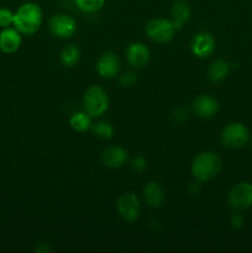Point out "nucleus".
<instances>
[{
  "mask_svg": "<svg viewBox=\"0 0 252 253\" xmlns=\"http://www.w3.org/2000/svg\"><path fill=\"white\" fill-rule=\"evenodd\" d=\"M42 24V10L39 4L27 1L14 12V27L24 35H34Z\"/></svg>",
  "mask_w": 252,
  "mask_h": 253,
  "instance_id": "1",
  "label": "nucleus"
},
{
  "mask_svg": "<svg viewBox=\"0 0 252 253\" xmlns=\"http://www.w3.org/2000/svg\"><path fill=\"white\" fill-rule=\"evenodd\" d=\"M222 161L215 152L204 151L198 153L192 163V173L197 182H209L221 170Z\"/></svg>",
  "mask_w": 252,
  "mask_h": 253,
  "instance_id": "2",
  "label": "nucleus"
},
{
  "mask_svg": "<svg viewBox=\"0 0 252 253\" xmlns=\"http://www.w3.org/2000/svg\"><path fill=\"white\" fill-rule=\"evenodd\" d=\"M83 105L85 113H88L93 118L101 116L109 108L108 94L98 85L89 86L84 93Z\"/></svg>",
  "mask_w": 252,
  "mask_h": 253,
  "instance_id": "3",
  "label": "nucleus"
},
{
  "mask_svg": "<svg viewBox=\"0 0 252 253\" xmlns=\"http://www.w3.org/2000/svg\"><path fill=\"white\" fill-rule=\"evenodd\" d=\"M220 140L222 145L230 150L241 148L250 141V131L244 124L230 123L222 128Z\"/></svg>",
  "mask_w": 252,
  "mask_h": 253,
  "instance_id": "4",
  "label": "nucleus"
},
{
  "mask_svg": "<svg viewBox=\"0 0 252 253\" xmlns=\"http://www.w3.org/2000/svg\"><path fill=\"white\" fill-rule=\"evenodd\" d=\"M177 29L173 25L172 20L168 19H152L146 25V34L152 41L157 43H167L174 37Z\"/></svg>",
  "mask_w": 252,
  "mask_h": 253,
  "instance_id": "5",
  "label": "nucleus"
},
{
  "mask_svg": "<svg viewBox=\"0 0 252 253\" xmlns=\"http://www.w3.org/2000/svg\"><path fill=\"white\" fill-rule=\"evenodd\" d=\"M230 208L235 211H242L252 207V184L241 182L234 185L227 197Z\"/></svg>",
  "mask_w": 252,
  "mask_h": 253,
  "instance_id": "6",
  "label": "nucleus"
},
{
  "mask_svg": "<svg viewBox=\"0 0 252 253\" xmlns=\"http://www.w3.org/2000/svg\"><path fill=\"white\" fill-rule=\"evenodd\" d=\"M49 30L58 39H69L77 31V22L67 14H56L49 19Z\"/></svg>",
  "mask_w": 252,
  "mask_h": 253,
  "instance_id": "7",
  "label": "nucleus"
},
{
  "mask_svg": "<svg viewBox=\"0 0 252 253\" xmlns=\"http://www.w3.org/2000/svg\"><path fill=\"white\" fill-rule=\"evenodd\" d=\"M116 207H118L119 214L125 221L132 222L140 216V202H138V198L132 193H126L121 195L118 199Z\"/></svg>",
  "mask_w": 252,
  "mask_h": 253,
  "instance_id": "8",
  "label": "nucleus"
},
{
  "mask_svg": "<svg viewBox=\"0 0 252 253\" xmlns=\"http://www.w3.org/2000/svg\"><path fill=\"white\" fill-rule=\"evenodd\" d=\"M190 48H192L193 54L197 56L198 58H208L215 51L214 36L207 31L194 35V37L192 39V43H190Z\"/></svg>",
  "mask_w": 252,
  "mask_h": 253,
  "instance_id": "9",
  "label": "nucleus"
},
{
  "mask_svg": "<svg viewBox=\"0 0 252 253\" xmlns=\"http://www.w3.org/2000/svg\"><path fill=\"white\" fill-rule=\"evenodd\" d=\"M126 58L128 64L136 69L146 67L150 61V49L142 42H132L126 48Z\"/></svg>",
  "mask_w": 252,
  "mask_h": 253,
  "instance_id": "10",
  "label": "nucleus"
},
{
  "mask_svg": "<svg viewBox=\"0 0 252 253\" xmlns=\"http://www.w3.org/2000/svg\"><path fill=\"white\" fill-rule=\"evenodd\" d=\"M96 71L103 78L111 79L116 77L120 71V61L114 52L106 51L99 57L96 63Z\"/></svg>",
  "mask_w": 252,
  "mask_h": 253,
  "instance_id": "11",
  "label": "nucleus"
},
{
  "mask_svg": "<svg viewBox=\"0 0 252 253\" xmlns=\"http://www.w3.org/2000/svg\"><path fill=\"white\" fill-rule=\"evenodd\" d=\"M127 151L120 146H110L101 152V162L104 163V166L113 168V169L123 167L124 165L127 163Z\"/></svg>",
  "mask_w": 252,
  "mask_h": 253,
  "instance_id": "12",
  "label": "nucleus"
},
{
  "mask_svg": "<svg viewBox=\"0 0 252 253\" xmlns=\"http://www.w3.org/2000/svg\"><path fill=\"white\" fill-rule=\"evenodd\" d=\"M21 32L15 27H6L0 32V51L2 53H15L21 46Z\"/></svg>",
  "mask_w": 252,
  "mask_h": 253,
  "instance_id": "13",
  "label": "nucleus"
},
{
  "mask_svg": "<svg viewBox=\"0 0 252 253\" xmlns=\"http://www.w3.org/2000/svg\"><path fill=\"white\" fill-rule=\"evenodd\" d=\"M193 110L199 118H212L219 111V103L210 95H199L193 100Z\"/></svg>",
  "mask_w": 252,
  "mask_h": 253,
  "instance_id": "14",
  "label": "nucleus"
},
{
  "mask_svg": "<svg viewBox=\"0 0 252 253\" xmlns=\"http://www.w3.org/2000/svg\"><path fill=\"white\" fill-rule=\"evenodd\" d=\"M142 197L150 208H160L165 202V190L157 182H150L143 187Z\"/></svg>",
  "mask_w": 252,
  "mask_h": 253,
  "instance_id": "15",
  "label": "nucleus"
},
{
  "mask_svg": "<svg viewBox=\"0 0 252 253\" xmlns=\"http://www.w3.org/2000/svg\"><path fill=\"white\" fill-rule=\"evenodd\" d=\"M170 16H172V22L177 31L182 29L190 17V6L188 1L177 0L173 2L172 9H170Z\"/></svg>",
  "mask_w": 252,
  "mask_h": 253,
  "instance_id": "16",
  "label": "nucleus"
},
{
  "mask_svg": "<svg viewBox=\"0 0 252 253\" xmlns=\"http://www.w3.org/2000/svg\"><path fill=\"white\" fill-rule=\"evenodd\" d=\"M230 73V64L227 62L222 61V59H217V61L212 62L209 67V71H208V76L209 79L214 83L217 82H221L229 76Z\"/></svg>",
  "mask_w": 252,
  "mask_h": 253,
  "instance_id": "17",
  "label": "nucleus"
},
{
  "mask_svg": "<svg viewBox=\"0 0 252 253\" xmlns=\"http://www.w3.org/2000/svg\"><path fill=\"white\" fill-rule=\"evenodd\" d=\"M69 125L77 132H85L86 130L91 127L90 115L85 111L74 113L69 119Z\"/></svg>",
  "mask_w": 252,
  "mask_h": 253,
  "instance_id": "18",
  "label": "nucleus"
},
{
  "mask_svg": "<svg viewBox=\"0 0 252 253\" xmlns=\"http://www.w3.org/2000/svg\"><path fill=\"white\" fill-rule=\"evenodd\" d=\"M81 58V51L76 44H68L64 47L61 52V62L63 66L72 68V67L77 66Z\"/></svg>",
  "mask_w": 252,
  "mask_h": 253,
  "instance_id": "19",
  "label": "nucleus"
},
{
  "mask_svg": "<svg viewBox=\"0 0 252 253\" xmlns=\"http://www.w3.org/2000/svg\"><path fill=\"white\" fill-rule=\"evenodd\" d=\"M91 131H93L94 135L99 138H103V140H110L114 136V127L108 121H99L96 124H91Z\"/></svg>",
  "mask_w": 252,
  "mask_h": 253,
  "instance_id": "20",
  "label": "nucleus"
},
{
  "mask_svg": "<svg viewBox=\"0 0 252 253\" xmlns=\"http://www.w3.org/2000/svg\"><path fill=\"white\" fill-rule=\"evenodd\" d=\"M106 0H74L77 7L86 14H94L103 9Z\"/></svg>",
  "mask_w": 252,
  "mask_h": 253,
  "instance_id": "21",
  "label": "nucleus"
},
{
  "mask_svg": "<svg viewBox=\"0 0 252 253\" xmlns=\"http://www.w3.org/2000/svg\"><path fill=\"white\" fill-rule=\"evenodd\" d=\"M14 25V12L7 7H0V27L6 29Z\"/></svg>",
  "mask_w": 252,
  "mask_h": 253,
  "instance_id": "22",
  "label": "nucleus"
},
{
  "mask_svg": "<svg viewBox=\"0 0 252 253\" xmlns=\"http://www.w3.org/2000/svg\"><path fill=\"white\" fill-rule=\"evenodd\" d=\"M119 83L124 88H131V86H133L137 83V77H136V74L133 72H125L120 77V79H119Z\"/></svg>",
  "mask_w": 252,
  "mask_h": 253,
  "instance_id": "23",
  "label": "nucleus"
},
{
  "mask_svg": "<svg viewBox=\"0 0 252 253\" xmlns=\"http://www.w3.org/2000/svg\"><path fill=\"white\" fill-rule=\"evenodd\" d=\"M131 168H132L135 172H143V170L147 168V161H146V158L142 157V156H137V157H135L131 161Z\"/></svg>",
  "mask_w": 252,
  "mask_h": 253,
  "instance_id": "24",
  "label": "nucleus"
},
{
  "mask_svg": "<svg viewBox=\"0 0 252 253\" xmlns=\"http://www.w3.org/2000/svg\"><path fill=\"white\" fill-rule=\"evenodd\" d=\"M230 222H231V226L234 227L235 230L242 229V226H244V224H245V220H244V216L241 215V212L235 211L234 215L231 216Z\"/></svg>",
  "mask_w": 252,
  "mask_h": 253,
  "instance_id": "25",
  "label": "nucleus"
}]
</instances>
